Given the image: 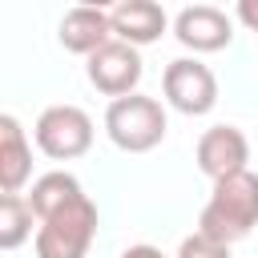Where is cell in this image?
Listing matches in <instances>:
<instances>
[{"label":"cell","mask_w":258,"mask_h":258,"mask_svg":"<svg viewBox=\"0 0 258 258\" xmlns=\"http://www.w3.org/2000/svg\"><path fill=\"white\" fill-rule=\"evenodd\" d=\"M36 226V258H85L97 238V206L73 173H44L24 198Z\"/></svg>","instance_id":"obj_1"},{"label":"cell","mask_w":258,"mask_h":258,"mask_svg":"<svg viewBox=\"0 0 258 258\" xmlns=\"http://www.w3.org/2000/svg\"><path fill=\"white\" fill-rule=\"evenodd\" d=\"M258 226V173L242 169L234 177L214 181V194L198 218V234L222 246H234Z\"/></svg>","instance_id":"obj_2"},{"label":"cell","mask_w":258,"mask_h":258,"mask_svg":"<svg viewBox=\"0 0 258 258\" xmlns=\"http://www.w3.org/2000/svg\"><path fill=\"white\" fill-rule=\"evenodd\" d=\"M105 133L125 153H149L165 137V109H161V101H153L145 93L117 97L105 109Z\"/></svg>","instance_id":"obj_3"},{"label":"cell","mask_w":258,"mask_h":258,"mask_svg":"<svg viewBox=\"0 0 258 258\" xmlns=\"http://www.w3.org/2000/svg\"><path fill=\"white\" fill-rule=\"evenodd\" d=\"M32 137H36V145H40L44 157L73 161V157L89 153V145H93V117L81 105H48L36 117Z\"/></svg>","instance_id":"obj_4"},{"label":"cell","mask_w":258,"mask_h":258,"mask_svg":"<svg viewBox=\"0 0 258 258\" xmlns=\"http://www.w3.org/2000/svg\"><path fill=\"white\" fill-rule=\"evenodd\" d=\"M161 89H165V101L185 117H202L218 105V77L210 73V64H202L194 56L169 60L165 77H161Z\"/></svg>","instance_id":"obj_5"},{"label":"cell","mask_w":258,"mask_h":258,"mask_svg":"<svg viewBox=\"0 0 258 258\" xmlns=\"http://www.w3.org/2000/svg\"><path fill=\"white\" fill-rule=\"evenodd\" d=\"M85 73H89L93 89H101L105 97L117 101V97H129L137 89V81H141V56H137L133 44H125V40L113 36L93 56H85Z\"/></svg>","instance_id":"obj_6"},{"label":"cell","mask_w":258,"mask_h":258,"mask_svg":"<svg viewBox=\"0 0 258 258\" xmlns=\"http://www.w3.org/2000/svg\"><path fill=\"white\" fill-rule=\"evenodd\" d=\"M246 161H250V141H246V133L238 125H214V129L202 133V141H198V169L210 181L242 173Z\"/></svg>","instance_id":"obj_7"},{"label":"cell","mask_w":258,"mask_h":258,"mask_svg":"<svg viewBox=\"0 0 258 258\" xmlns=\"http://www.w3.org/2000/svg\"><path fill=\"white\" fill-rule=\"evenodd\" d=\"M173 36H177L185 48H194V52H218V48L230 44L234 24H230V16H226L222 8H214V4H194V8H181V12H177Z\"/></svg>","instance_id":"obj_8"},{"label":"cell","mask_w":258,"mask_h":258,"mask_svg":"<svg viewBox=\"0 0 258 258\" xmlns=\"http://www.w3.org/2000/svg\"><path fill=\"white\" fill-rule=\"evenodd\" d=\"M109 24H113V36H117V40L141 48V44H153V40L165 32L169 16H165V8L153 4V0H121L117 8H109Z\"/></svg>","instance_id":"obj_9"},{"label":"cell","mask_w":258,"mask_h":258,"mask_svg":"<svg viewBox=\"0 0 258 258\" xmlns=\"http://www.w3.org/2000/svg\"><path fill=\"white\" fill-rule=\"evenodd\" d=\"M32 177V145L12 113H0V194H20Z\"/></svg>","instance_id":"obj_10"},{"label":"cell","mask_w":258,"mask_h":258,"mask_svg":"<svg viewBox=\"0 0 258 258\" xmlns=\"http://www.w3.org/2000/svg\"><path fill=\"white\" fill-rule=\"evenodd\" d=\"M109 40H113V24H109L105 8H69L64 12V20H60V44L69 52L93 56Z\"/></svg>","instance_id":"obj_11"},{"label":"cell","mask_w":258,"mask_h":258,"mask_svg":"<svg viewBox=\"0 0 258 258\" xmlns=\"http://www.w3.org/2000/svg\"><path fill=\"white\" fill-rule=\"evenodd\" d=\"M32 238V210L16 194H0V250H16Z\"/></svg>","instance_id":"obj_12"},{"label":"cell","mask_w":258,"mask_h":258,"mask_svg":"<svg viewBox=\"0 0 258 258\" xmlns=\"http://www.w3.org/2000/svg\"><path fill=\"white\" fill-rule=\"evenodd\" d=\"M177 258H230V246L210 242V238H202V234H189V238L177 246Z\"/></svg>","instance_id":"obj_13"},{"label":"cell","mask_w":258,"mask_h":258,"mask_svg":"<svg viewBox=\"0 0 258 258\" xmlns=\"http://www.w3.org/2000/svg\"><path fill=\"white\" fill-rule=\"evenodd\" d=\"M234 16H238L246 28H254V32H258V0H242V4L234 8Z\"/></svg>","instance_id":"obj_14"},{"label":"cell","mask_w":258,"mask_h":258,"mask_svg":"<svg viewBox=\"0 0 258 258\" xmlns=\"http://www.w3.org/2000/svg\"><path fill=\"white\" fill-rule=\"evenodd\" d=\"M121 258H165V254H161L157 246H149V242H137V246H129Z\"/></svg>","instance_id":"obj_15"}]
</instances>
